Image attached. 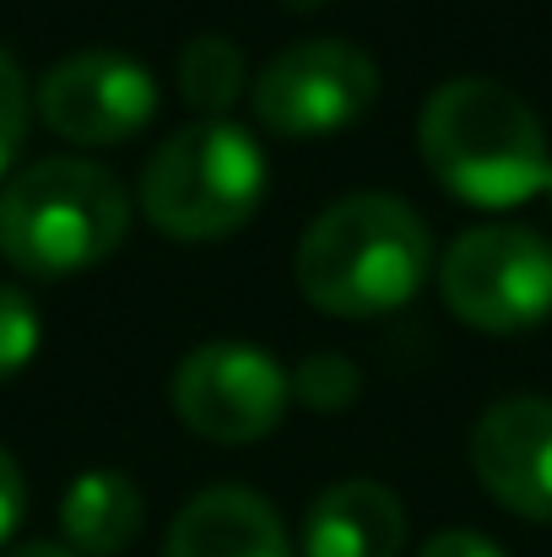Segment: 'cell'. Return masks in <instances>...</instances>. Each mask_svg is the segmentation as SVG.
I'll use <instances>...</instances> for the list:
<instances>
[{
	"instance_id": "obj_1",
	"label": "cell",
	"mask_w": 552,
	"mask_h": 557,
	"mask_svg": "<svg viewBox=\"0 0 552 557\" xmlns=\"http://www.w3.org/2000/svg\"><path fill=\"white\" fill-rule=\"evenodd\" d=\"M417 152L455 200L482 211H510L542 195L552 169L537 109L493 76H455L433 87L417 114Z\"/></svg>"
},
{
	"instance_id": "obj_2",
	"label": "cell",
	"mask_w": 552,
	"mask_h": 557,
	"mask_svg": "<svg viewBox=\"0 0 552 557\" xmlns=\"http://www.w3.org/2000/svg\"><path fill=\"white\" fill-rule=\"evenodd\" d=\"M433 276V238L401 195H347L326 206L298 238V287L336 320L406 309Z\"/></svg>"
},
{
	"instance_id": "obj_3",
	"label": "cell",
	"mask_w": 552,
	"mask_h": 557,
	"mask_svg": "<svg viewBox=\"0 0 552 557\" xmlns=\"http://www.w3.org/2000/svg\"><path fill=\"white\" fill-rule=\"evenodd\" d=\"M131 233L125 185L87 158H44L0 189V255L22 276H76L103 265Z\"/></svg>"
},
{
	"instance_id": "obj_4",
	"label": "cell",
	"mask_w": 552,
	"mask_h": 557,
	"mask_svg": "<svg viewBox=\"0 0 552 557\" xmlns=\"http://www.w3.org/2000/svg\"><path fill=\"white\" fill-rule=\"evenodd\" d=\"M142 216L184 244L238 233L266 200V152L233 120L180 125L142 169Z\"/></svg>"
},
{
	"instance_id": "obj_5",
	"label": "cell",
	"mask_w": 552,
	"mask_h": 557,
	"mask_svg": "<svg viewBox=\"0 0 552 557\" xmlns=\"http://www.w3.org/2000/svg\"><path fill=\"white\" fill-rule=\"evenodd\" d=\"M439 298L471 331H531L552 314V244L520 222L466 227L439 260Z\"/></svg>"
},
{
	"instance_id": "obj_6",
	"label": "cell",
	"mask_w": 552,
	"mask_h": 557,
	"mask_svg": "<svg viewBox=\"0 0 552 557\" xmlns=\"http://www.w3.org/2000/svg\"><path fill=\"white\" fill-rule=\"evenodd\" d=\"M379 98V65L347 38H304L260 65L255 120L282 141H320L358 125Z\"/></svg>"
},
{
	"instance_id": "obj_7",
	"label": "cell",
	"mask_w": 552,
	"mask_h": 557,
	"mask_svg": "<svg viewBox=\"0 0 552 557\" xmlns=\"http://www.w3.org/2000/svg\"><path fill=\"white\" fill-rule=\"evenodd\" d=\"M169 400L174 417L206 444H260L282 422L293 384L266 347L206 342L184 352V363L169 379Z\"/></svg>"
},
{
	"instance_id": "obj_8",
	"label": "cell",
	"mask_w": 552,
	"mask_h": 557,
	"mask_svg": "<svg viewBox=\"0 0 552 557\" xmlns=\"http://www.w3.org/2000/svg\"><path fill=\"white\" fill-rule=\"evenodd\" d=\"M44 125L71 147H120L158 114V76L120 49H76L54 60L33 92Z\"/></svg>"
},
{
	"instance_id": "obj_9",
	"label": "cell",
	"mask_w": 552,
	"mask_h": 557,
	"mask_svg": "<svg viewBox=\"0 0 552 557\" xmlns=\"http://www.w3.org/2000/svg\"><path fill=\"white\" fill-rule=\"evenodd\" d=\"M471 471L510 515L552 525V400L504 395L471 428Z\"/></svg>"
},
{
	"instance_id": "obj_10",
	"label": "cell",
	"mask_w": 552,
	"mask_h": 557,
	"mask_svg": "<svg viewBox=\"0 0 552 557\" xmlns=\"http://www.w3.org/2000/svg\"><path fill=\"white\" fill-rule=\"evenodd\" d=\"M163 557H293L282 515L249 487H206L180 509Z\"/></svg>"
},
{
	"instance_id": "obj_11",
	"label": "cell",
	"mask_w": 552,
	"mask_h": 557,
	"mask_svg": "<svg viewBox=\"0 0 552 557\" xmlns=\"http://www.w3.org/2000/svg\"><path fill=\"white\" fill-rule=\"evenodd\" d=\"M401 547L406 509L373 476L331 482L304 515V557H401Z\"/></svg>"
},
{
	"instance_id": "obj_12",
	"label": "cell",
	"mask_w": 552,
	"mask_h": 557,
	"mask_svg": "<svg viewBox=\"0 0 552 557\" xmlns=\"http://www.w3.org/2000/svg\"><path fill=\"white\" fill-rule=\"evenodd\" d=\"M142 493L125 471H82L60 498V531L76 557H120L142 536Z\"/></svg>"
},
{
	"instance_id": "obj_13",
	"label": "cell",
	"mask_w": 552,
	"mask_h": 557,
	"mask_svg": "<svg viewBox=\"0 0 552 557\" xmlns=\"http://www.w3.org/2000/svg\"><path fill=\"white\" fill-rule=\"evenodd\" d=\"M174 76H180V98L200 114V120H222V114L238 103L244 82H249L238 44L222 38V33L189 38L180 49V71H174Z\"/></svg>"
},
{
	"instance_id": "obj_14",
	"label": "cell",
	"mask_w": 552,
	"mask_h": 557,
	"mask_svg": "<svg viewBox=\"0 0 552 557\" xmlns=\"http://www.w3.org/2000/svg\"><path fill=\"white\" fill-rule=\"evenodd\" d=\"M287 384H293V400H304L309 411H347L364 395V373L342 352H309L287 373Z\"/></svg>"
},
{
	"instance_id": "obj_15",
	"label": "cell",
	"mask_w": 552,
	"mask_h": 557,
	"mask_svg": "<svg viewBox=\"0 0 552 557\" xmlns=\"http://www.w3.org/2000/svg\"><path fill=\"white\" fill-rule=\"evenodd\" d=\"M38 342H44V320H38L33 298L22 287L0 282V384L33 363Z\"/></svg>"
},
{
	"instance_id": "obj_16",
	"label": "cell",
	"mask_w": 552,
	"mask_h": 557,
	"mask_svg": "<svg viewBox=\"0 0 552 557\" xmlns=\"http://www.w3.org/2000/svg\"><path fill=\"white\" fill-rule=\"evenodd\" d=\"M27 114H33V92H27V76L22 65L0 49V180L11 174L22 141H27Z\"/></svg>"
},
{
	"instance_id": "obj_17",
	"label": "cell",
	"mask_w": 552,
	"mask_h": 557,
	"mask_svg": "<svg viewBox=\"0 0 552 557\" xmlns=\"http://www.w3.org/2000/svg\"><path fill=\"white\" fill-rule=\"evenodd\" d=\"M27 515V482H22V466L11 460V449H0V547L16 536Z\"/></svg>"
},
{
	"instance_id": "obj_18",
	"label": "cell",
	"mask_w": 552,
	"mask_h": 557,
	"mask_svg": "<svg viewBox=\"0 0 552 557\" xmlns=\"http://www.w3.org/2000/svg\"><path fill=\"white\" fill-rule=\"evenodd\" d=\"M417 557H510L499 542H488L482 531H439L422 542Z\"/></svg>"
},
{
	"instance_id": "obj_19",
	"label": "cell",
	"mask_w": 552,
	"mask_h": 557,
	"mask_svg": "<svg viewBox=\"0 0 552 557\" xmlns=\"http://www.w3.org/2000/svg\"><path fill=\"white\" fill-rule=\"evenodd\" d=\"M5 557H76L71 547H54V542H33V547H16V553Z\"/></svg>"
},
{
	"instance_id": "obj_20",
	"label": "cell",
	"mask_w": 552,
	"mask_h": 557,
	"mask_svg": "<svg viewBox=\"0 0 552 557\" xmlns=\"http://www.w3.org/2000/svg\"><path fill=\"white\" fill-rule=\"evenodd\" d=\"M282 5H287V11H326L331 0H282Z\"/></svg>"
},
{
	"instance_id": "obj_21",
	"label": "cell",
	"mask_w": 552,
	"mask_h": 557,
	"mask_svg": "<svg viewBox=\"0 0 552 557\" xmlns=\"http://www.w3.org/2000/svg\"><path fill=\"white\" fill-rule=\"evenodd\" d=\"M542 195H548V200H552V169H548V185H542Z\"/></svg>"
}]
</instances>
